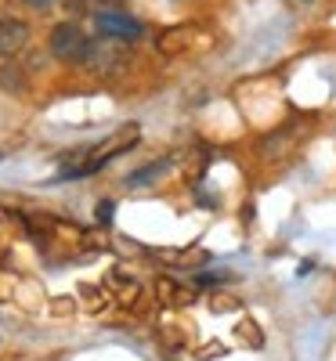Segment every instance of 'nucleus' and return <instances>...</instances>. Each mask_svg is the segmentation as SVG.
Wrapping results in <instances>:
<instances>
[{
    "label": "nucleus",
    "instance_id": "nucleus-7",
    "mask_svg": "<svg viewBox=\"0 0 336 361\" xmlns=\"http://www.w3.org/2000/svg\"><path fill=\"white\" fill-rule=\"evenodd\" d=\"M0 83H4V87H11V90H18L25 80H22V73L11 66V69H4V73H0Z\"/></svg>",
    "mask_w": 336,
    "mask_h": 361
},
{
    "label": "nucleus",
    "instance_id": "nucleus-3",
    "mask_svg": "<svg viewBox=\"0 0 336 361\" xmlns=\"http://www.w3.org/2000/svg\"><path fill=\"white\" fill-rule=\"evenodd\" d=\"M95 25L105 40H116V44H138L145 37V25L124 11H98L95 15Z\"/></svg>",
    "mask_w": 336,
    "mask_h": 361
},
{
    "label": "nucleus",
    "instance_id": "nucleus-2",
    "mask_svg": "<svg viewBox=\"0 0 336 361\" xmlns=\"http://www.w3.org/2000/svg\"><path fill=\"white\" fill-rule=\"evenodd\" d=\"M90 37H83V29L76 22H62L51 29V54L58 62H69V66H83L87 54H90Z\"/></svg>",
    "mask_w": 336,
    "mask_h": 361
},
{
    "label": "nucleus",
    "instance_id": "nucleus-6",
    "mask_svg": "<svg viewBox=\"0 0 336 361\" xmlns=\"http://www.w3.org/2000/svg\"><path fill=\"white\" fill-rule=\"evenodd\" d=\"M185 33H188V29H170V33H167V37L160 40V51H167V54L181 51V47L188 44V37H185Z\"/></svg>",
    "mask_w": 336,
    "mask_h": 361
},
{
    "label": "nucleus",
    "instance_id": "nucleus-5",
    "mask_svg": "<svg viewBox=\"0 0 336 361\" xmlns=\"http://www.w3.org/2000/svg\"><path fill=\"white\" fill-rule=\"evenodd\" d=\"M167 159H160V163H148V166H141V170H134L131 177H127V185L131 188H145V185H152V180H156V177H163L167 173Z\"/></svg>",
    "mask_w": 336,
    "mask_h": 361
},
{
    "label": "nucleus",
    "instance_id": "nucleus-9",
    "mask_svg": "<svg viewBox=\"0 0 336 361\" xmlns=\"http://www.w3.org/2000/svg\"><path fill=\"white\" fill-rule=\"evenodd\" d=\"M25 4H29V8H37V11H47L54 0H25Z\"/></svg>",
    "mask_w": 336,
    "mask_h": 361
},
{
    "label": "nucleus",
    "instance_id": "nucleus-10",
    "mask_svg": "<svg viewBox=\"0 0 336 361\" xmlns=\"http://www.w3.org/2000/svg\"><path fill=\"white\" fill-rule=\"evenodd\" d=\"M109 4H116V0H109Z\"/></svg>",
    "mask_w": 336,
    "mask_h": 361
},
{
    "label": "nucleus",
    "instance_id": "nucleus-1",
    "mask_svg": "<svg viewBox=\"0 0 336 361\" xmlns=\"http://www.w3.org/2000/svg\"><path fill=\"white\" fill-rule=\"evenodd\" d=\"M138 137H141V127L138 123H127L124 130H116L109 141H102L98 148H80V159L76 163H69V166H62V173H58V180H76V177H87V173H98L105 163H112L116 156H124L131 145H138Z\"/></svg>",
    "mask_w": 336,
    "mask_h": 361
},
{
    "label": "nucleus",
    "instance_id": "nucleus-8",
    "mask_svg": "<svg viewBox=\"0 0 336 361\" xmlns=\"http://www.w3.org/2000/svg\"><path fill=\"white\" fill-rule=\"evenodd\" d=\"M112 209H116V206H112L109 199H102V202H98V214H95V217H98L102 224H112Z\"/></svg>",
    "mask_w": 336,
    "mask_h": 361
},
{
    "label": "nucleus",
    "instance_id": "nucleus-4",
    "mask_svg": "<svg viewBox=\"0 0 336 361\" xmlns=\"http://www.w3.org/2000/svg\"><path fill=\"white\" fill-rule=\"evenodd\" d=\"M25 40H29V25L22 18H0V58L18 54Z\"/></svg>",
    "mask_w": 336,
    "mask_h": 361
}]
</instances>
